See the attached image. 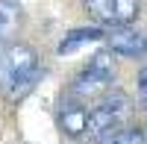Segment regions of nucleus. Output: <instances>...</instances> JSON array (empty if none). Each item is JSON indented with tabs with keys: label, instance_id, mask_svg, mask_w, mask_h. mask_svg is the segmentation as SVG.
I'll return each instance as SVG.
<instances>
[{
	"label": "nucleus",
	"instance_id": "nucleus-4",
	"mask_svg": "<svg viewBox=\"0 0 147 144\" xmlns=\"http://www.w3.org/2000/svg\"><path fill=\"white\" fill-rule=\"evenodd\" d=\"M88 18L106 27H127L141 15V0H82Z\"/></svg>",
	"mask_w": 147,
	"mask_h": 144
},
{
	"label": "nucleus",
	"instance_id": "nucleus-2",
	"mask_svg": "<svg viewBox=\"0 0 147 144\" xmlns=\"http://www.w3.org/2000/svg\"><path fill=\"white\" fill-rule=\"evenodd\" d=\"M118 79V71H115V62H112V53L109 50H100L94 53L88 62L82 65V71L71 82V94L74 97H100L109 88L115 85Z\"/></svg>",
	"mask_w": 147,
	"mask_h": 144
},
{
	"label": "nucleus",
	"instance_id": "nucleus-3",
	"mask_svg": "<svg viewBox=\"0 0 147 144\" xmlns=\"http://www.w3.org/2000/svg\"><path fill=\"white\" fill-rule=\"evenodd\" d=\"M127 112H129V97L124 91H118V88L115 91L109 88L106 94H100V106H94V109L88 112V127H85V133L97 141L103 133L121 127V121H124Z\"/></svg>",
	"mask_w": 147,
	"mask_h": 144
},
{
	"label": "nucleus",
	"instance_id": "nucleus-9",
	"mask_svg": "<svg viewBox=\"0 0 147 144\" xmlns=\"http://www.w3.org/2000/svg\"><path fill=\"white\" fill-rule=\"evenodd\" d=\"M97 144H141V129H132V127H115L109 129V133H103L100 138H97Z\"/></svg>",
	"mask_w": 147,
	"mask_h": 144
},
{
	"label": "nucleus",
	"instance_id": "nucleus-5",
	"mask_svg": "<svg viewBox=\"0 0 147 144\" xmlns=\"http://www.w3.org/2000/svg\"><path fill=\"white\" fill-rule=\"evenodd\" d=\"M109 53L115 56H127V59H144L147 56V32L138 27H118L109 35Z\"/></svg>",
	"mask_w": 147,
	"mask_h": 144
},
{
	"label": "nucleus",
	"instance_id": "nucleus-6",
	"mask_svg": "<svg viewBox=\"0 0 147 144\" xmlns=\"http://www.w3.org/2000/svg\"><path fill=\"white\" fill-rule=\"evenodd\" d=\"M56 121H59V129L71 138H80L85 135V127H88V109L82 106L80 97H65L59 103V112H56Z\"/></svg>",
	"mask_w": 147,
	"mask_h": 144
},
{
	"label": "nucleus",
	"instance_id": "nucleus-10",
	"mask_svg": "<svg viewBox=\"0 0 147 144\" xmlns=\"http://www.w3.org/2000/svg\"><path fill=\"white\" fill-rule=\"evenodd\" d=\"M138 100L141 106H147V65L138 71Z\"/></svg>",
	"mask_w": 147,
	"mask_h": 144
},
{
	"label": "nucleus",
	"instance_id": "nucleus-8",
	"mask_svg": "<svg viewBox=\"0 0 147 144\" xmlns=\"http://www.w3.org/2000/svg\"><path fill=\"white\" fill-rule=\"evenodd\" d=\"M18 21H21V0H0V47L15 35Z\"/></svg>",
	"mask_w": 147,
	"mask_h": 144
},
{
	"label": "nucleus",
	"instance_id": "nucleus-7",
	"mask_svg": "<svg viewBox=\"0 0 147 144\" xmlns=\"http://www.w3.org/2000/svg\"><path fill=\"white\" fill-rule=\"evenodd\" d=\"M94 41H103V30L100 27H74V30H68L62 38H59L56 53L59 56H71V53H77L80 47L94 44Z\"/></svg>",
	"mask_w": 147,
	"mask_h": 144
},
{
	"label": "nucleus",
	"instance_id": "nucleus-1",
	"mask_svg": "<svg viewBox=\"0 0 147 144\" xmlns=\"http://www.w3.org/2000/svg\"><path fill=\"white\" fill-rule=\"evenodd\" d=\"M44 79V65L30 44L0 47V91L6 100H24Z\"/></svg>",
	"mask_w": 147,
	"mask_h": 144
}]
</instances>
